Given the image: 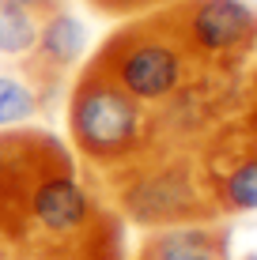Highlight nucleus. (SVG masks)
<instances>
[{
  "label": "nucleus",
  "instance_id": "nucleus-1",
  "mask_svg": "<svg viewBox=\"0 0 257 260\" xmlns=\"http://www.w3.org/2000/svg\"><path fill=\"white\" fill-rule=\"evenodd\" d=\"M125 222L65 158L38 181L19 260H125Z\"/></svg>",
  "mask_w": 257,
  "mask_h": 260
},
{
  "label": "nucleus",
  "instance_id": "nucleus-2",
  "mask_svg": "<svg viewBox=\"0 0 257 260\" xmlns=\"http://www.w3.org/2000/svg\"><path fill=\"white\" fill-rule=\"evenodd\" d=\"M87 181L102 192V200L140 230L193 226V222H219L212 192L201 174V158L193 147L155 143L140 158Z\"/></svg>",
  "mask_w": 257,
  "mask_h": 260
},
{
  "label": "nucleus",
  "instance_id": "nucleus-3",
  "mask_svg": "<svg viewBox=\"0 0 257 260\" xmlns=\"http://www.w3.org/2000/svg\"><path fill=\"white\" fill-rule=\"evenodd\" d=\"M68 140L87 174L102 177L159 143L155 113L83 64L68 87Z\"/></svg>",
  "mask_w": 257,
  "mask_h": 260
},
{
  "label": "nucleus",
  "instance_id": "nucleus-4",
  "mask_svg": "<svg viewBox=\"0 0 257 260\" xmlns=\"http://www.w3.org/2000/svg\"><path fill=\"white\" fill-rule=\"evenodd\" d=\"M87 64L102 72L110 83H118L125 94H132L136 102H144L148 110L178 94L197 72L193 57L185 53V46L178 42V34L170 30V23L159 8L121 23L95 49Z\"/></svg>",
  "mask_w": 257,
  "mask_h": 260
},
{
  "label": "nucleus",
  "instance_id": "nucleus-5",
  "mask_svg": "<svg viewBox=\"0 0 257 260\" xmlns=\"http://www.w3.org/2000/svg\"><path fill=\"white\" fill-rule=\"evenodd\" d=\"M159 12L197 68L246 76L257 53V8L250 0H170Z\"/></svg>",
  "mask_w": 257,
  "mask_h": 260
},
{
  "label": "nucleus",
  "instance_id": "nucleus-6",
  "mask_svg": "<svg viewBox=\"0 0 257 260\" xmlns=\"http://www.w3.org/2000/svg\"><path fill=\"white\" fill-rule=\"evenodd\" d=\"M72 158L53 132L42 128H0V260H19L26 211L38 181L57 162Z\"/></svg>",
  "mask_w": 257,
  "mask_h": 260
},
{
  "label": "nucleus",
  "instance_id": "nucleus-7",
  "mask_svg": "<svg viewBox=\"0 0 257 260\" xmlns=\"http://www.w3.org/2000/svg\"><path fill=\"white\" fill-rule=\"evenodd\" d=\"M246 76L235 72H212L197 68L193 79L178 94H170L163 106H155V136L159 143L197 151L219 124L246 113Z\"/></svg>",
  "mask_w": 257,
  "mask_h": 260
},
{
  "label": "nucleus",
  "instance_id": "nucleus-8",
  "mask_svg": "<svg viewBox=\"0 0 257 260\" xmlns=\"http://www.w3.org/2000/svg\"><path fill=\"white\" fill-rule=\"evenodd\" d=\"M197 158L219 219L257 211V136L246 113L219 124L197 147Z\"/></svg>",
  "mask_w": 257,
  "mask_h": 260
},
{
  "label": "nucleus",
  "instance_id": "nucleus-9",
  "mask_svg": "<svg viewBox=\"0 0 257 260\" xmlns=\"http://www.w3.org/2000/svg\"><path fill=\"white\" fill-rule=\"evenodd\" d=\"M83 53H87V26L68 8L38 19V38H34V49L19 60V72L34 83L42 106L53 102V94L61 91L68 72L83 60Z\"/></svg>",
  "mask_w": 257,
  "mask_h": 260
},
{
  "label": "nucleus",
  "instance_id": "nucleus-10",
  "mask_svg": "<svg viewBox=\"0 0 257 260\" xmlns=\"http://www.w3.org/2000/svg\"><path fill=\"white\" fill-rule=\"evenodd\" d=\"M132 260H231V238L219 222L148 230Z\"/></svg>",
  "mask_w": 257,
  "mask_h": 260
},
{
  "label": "nucleus",
  "instance_id": "nucleus-11",
  "mask_svg": "<svg viewBox=\"0 0 257 260\" xmlns=\"http://www.w3.org/2000/svg\"><path fill=\"white\" fill-rule=\"evenodd\" d=\"M42 110H46V106H42L34 83L19 68L0 72V128H19V124H26L31 117H38Z\"/></svg>",
  "mask_w": 257,
  "mask_h": 260
},
{
  "label": "nucleus",
  "instance_id": "nucleus-12",
  "mask_svg": "<svg viewBox=\"0 0 257 260\" xmlns=\"http://www.w3.org/2000/svg\"><path fill=\"white\" fill-rule=\"evenodd\" d=\"M34 38H38V19L12 0H0V57L23 60L34 49Z\"/></svg>",
  "mask_w": 257,
  "mask_h": 260
},
{
  "label": "nucleus",
  "instance_id": "nucleus-13",
  "mask_svg": "<svg viewBox=\"0 0 257 260\" xmlns=\"http://www.w3.org/2000/svg\"><path fill=\"white\" fill-rule=\"evenodd\" d=\"M95 8L102 12H113V15H132V12H152V8L166 4V0H91Z\"/></svg>",
  "mask_w": 257,
  "mask_h": 260
},
{
  "label": "nucleus",
  "instance_id": "nucleus-14",
  "mask_svg": "<svg viewBox=\"0 0 257 260\" xmlns=\"http://www.w3.org/2000/svg\"><path fill=\"white\" fill-rule=\"evenodd\" d=\"M12 4H19L23 12L34 15V19H46V15H53V12L65 8V0H12Z\"/></svg>",
  "mask_w": 257,
  "mask_h": 260
},
{
  "label": "nucleus",
  "instance_id": "nucleus-15",
  "mask_svg": "<svg viewBox=\"0 0 257 260\" xmlns=\"http://www.w3.org/2000/svg\"><path fill=\"white\" fill-rule=\"evenodd\" d=\"M246 102L257 106V53H253L250 64H246Z\"/></svg>",
  "mask_w": 257,
  "mask_h": 260
},
{
  "label": "nucleus",
  "instance_id": "nucleus-16",
  "mask_svg": "<svg viewBox=\"0 0 257 260\" xmlns=\"http://www.w3.org/2000/svg\"><path fill=\"white\" fill-rule=\"evenodd\" d=\"M246 121H250V128H253V136H257V106H246Z\"/></svg>",
  "mask_w": 257,
  "mask_h": 260
},
{
  "label": "nucleus",
  "instance_id": "nucleus-17",
  "mask_svg": "<svg viewBox=\"0 0 257 260\" xmlns=\"http://www.w3.org/2000/svg\"><path fill=\"white\" fill-rule=\"evenodd\" d=\"M242 260H257V253H246V256H242Z\"/></svg>",
  "mask_w": 257,
  "mask_h": 260
},
{
  "label": "nucleus",
  "instance_id": "nucleus-18",
  "mask_svg": "<svg viewBox=\"0 0 257 260\" xmlns=\"http://www.w3.org/2000/svg\"><path fill=\"white\" fill-rule=\"evenodd\" d=\"M166 4H170V0H166Z\"/></svg>",
  "mask_w": 257,
  "mask_h": 260
}]
</instances>
